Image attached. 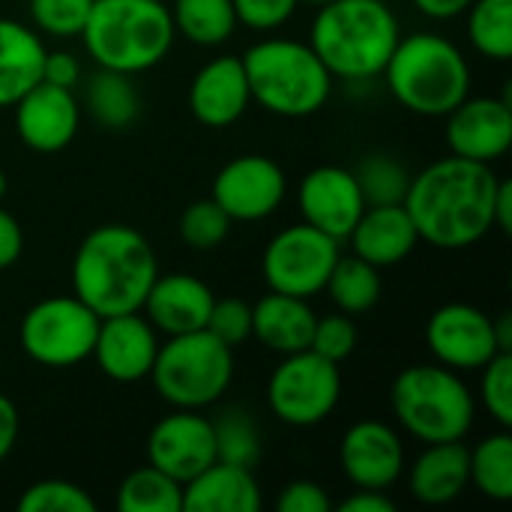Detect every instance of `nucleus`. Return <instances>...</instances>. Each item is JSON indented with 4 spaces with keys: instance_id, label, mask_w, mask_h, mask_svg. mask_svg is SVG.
Masks as SVG:
<instances>
[{
    "instance_id": "41",
    "label": "nucleus",
    "mask_w": 512,
    "mask_h": 512,
    "mask_svg": "<svg viewBox=\"0 0 512 512\" xmlns=\"http://www.w3.org/2000/svg\"><path fill=\"white\" fill-rule=\"evenodd\" d=\"M237 21L255 33H273L288 24L300 6V0H231Z\"/></svg>"
},
{
    "instance_id": "29",
    "label": "nucleus",
    "mask_w": 512,
    "mask_h": 512,
    "mask_svg": "<svg viewBox=\"0 0 512 512\" xmlns=\"http://www.w3.org/2000/svg\"><path fill=\"white\" fill-rule=\"evenodd\" d=\"M171 18L177 36H183L198 48L225 45L240 27L231 0H174Z\"/></svg>"
},
{
    "instance_id": "9",
    "label": "nucleus",
    "mask_w": 512,
    "mask_h": 512,
    "mask_svg": "<svg viewBox=\"0 0 512 512\" xmlns=\"http://www.w3.org/2000/svg\"><path fill=\"white\" fill-rule=\"evenodd\" d=\"M99 315L75 294H57L33 303L18 324V345L27 360L45 369H69L93 354Z\"/></svg>"
},
{
    "instance_id": "35",
    "label": "nucleus",
    "mask_w": 512,
    "mask_h": 512,
    "mask_svg": "<svg viewBox=\"0 0 512 512\" xmlns=\"http://www.w3.org/2000/svg\"><path fill=\"white\" fill-rule=\"evenodd\" d=\"M231 225L234 222L225 216V210L213 198H201V201H192L183 210L177 231H180V240L192 252H213L228 240Z\"/></svg>"
},
{
    "instance_id": "31",
    "label": "nucleus",
    "mask_w": 512,
    "mask_h": 512,
    "mask_svg": "<svg viewBox=\"0 0 512 512\" xmlns=\"http://www.w3.org/2000/svg\"><path fill=\"white\" fill-rule=\"evenodd\" d=\"M114 507L120 512H183V483L153 465L135 468L120 480Z\"/></svg>"
},
{
    "instance_id": "14",
    "label": "nucleus",
    "mask_w": 512,
    "mask_h": 512,
    "mask_svg": "<svg viewBox=\"0 0 512 512\" xmlns=\"http://www.w3.org/2000/svg\"><path fill=\"white\" fill-rule=\"evenodd\" d=\"M402 435L384 420H357L339 441V468L354 489H393L405 477Z\"/></svg>"
},
{
    "instance_id": "3",
    "label": "nucleus",
    "mask_w": 512,
    "mask_h": 512,
    "mask_svg": "<svg viewBox=\"0 0 512 512\" xmlns=\"http://www.w3.org/2000/svg\"><path fill=\"white\" fill-rule=\"evenodd\" d=\"M399 39V18L384 0H330L318 6L306 42L333 78L372 81L381 78Z\"/></svg>"
},
{
    "instance_id": "16",
    "label": "nucleus",
    "mask_w": 512,
    "mask_h": 512,
    "mask_svg": "<svg viewBox=\"0 0 512 512\" xmlns=\"http://www.w3.org/2000/svg\"><path fill=\"white\" fill-rule=\"evenodd\" d=\"M213 462H216L213 420L204 417L201 411L174 408L147 435V465L159 468L177 483H189Z\"/></svg>"
},
{
    "instance_id": "40",
    "label": "nucleus",
    "mask_w": 512,
    "mask_h": 512,
    "mask_svg": "<svg viewBox=\"0 0 512 512\" xmlns=\"http://www.w3.org/2000/svg\"><path fill=\"white\" fill-rule=\"evenodd\" d=\"M204 330H210L228 348H237L252 339V306L240 297H216Z\"/></svg>"
},
{
    "instance_id": "10",
    "label": "nucleus",
    "mask_w": 512,
    "mask_h": 512,
    "mask_svg": "<svg viewBox=\"0 0 512 512\" xmlns=\"http://www.w3.org/2000/svg\"><path fill=\"white\" fill-rule=\"evenodd\" d=\"M342 399L339 363L315 354L312 348L285 354L267 381V405L273 417L294 429L324 423Z\"/></svg>"
},
{
    "instance_id": "38",
    "label": "nucleus",
    "mask_w": 512,
    "mask_h": 512,
    "mask_svg": "<svg viewBox=\"0 0 512 512\" xmlns=\"http://www.w3.org/2000/svg\"><path fill=\"white\" fill-rule=\"evenodd\" d=\"M477 405H483V411L501 426H512V354L501 351L495 354L483 369H480V393Z\"/></svg>"
},
{
    "instance_id": "11",
    "label": "nucleus",
    "mask_w": 512,
    "mask_h": 512,
    "mask_svg": "<svg viewBox=\"0 0 512 512\" xmlns=\"http://www.w3.org/2000/svg\"><path fill=\"white\" fill-rule=\"evenodd\" d=\"M339 240L300 222L273 234L261 255V279L267 291L312 300L324 291L333 264L339 261Z\"/></svg>"
},
{
    "instance_id": "6",
    "label": "nucleus",
    "mask_w": 512,
    "mask_h": 512,
    "mask_svg": "<svg viewBox=\"0 0 512 512\" xmlns=\"http://www.w3.org/2000/svg\"><path fill=\"white\" fill-rule=\"evenodd\" d=\"M381 75L393 99L417 117H447L471 93L465 51L432 30L402 36Z\"/></svg>"
},
{
    "instance_id": "47",
    "label": "nucleus",
    "mask_w": 512,
    "mask_h": 512,
    "mask_svg": "<svg viewBox=\"0 0 512 512\" xmlns=\"http://www.w3.org/2000/svg\"><path fill=\"white\" fill-rule=\"evenodd\" d=\"M411 3L417 6L420 15L432 21H453V18H462L474 0H411Z\"/></svg>"
},
{
    "instance_id": "1",
    "label": "nucleus",
    "mask_w": 512,
    "mask_h": 512,
    "mask_svg": "<svg viewBox=\"0 0 512 512\" xmlns=\"http://www.w3.org/2000/svg\"><path fill=\"white\" fill-rule=\"evenodd\" d=\"M501 174L492 165L444 156L411 174L405 210L420 243L459 252L477 246L495 228V192Z\"/></svg>"
},
{
    "instance_id": "39",
    "label": "nucleus",
    "mask_w": 512,
    "mask_h": 512,
    "mask_svg": "<svg viewBox=\"0 0 512 512\" xmlns=\"http://www.w3.org/2000/svg\"><path fill=\"white\" fill-rule=\"evenodd\" d=\"M357 342H360V333H357V324L351 321V315L345 312H333V315H324L315 321V330H312V342L309 348L333 363H345L354 351H357Z\"/></svg>"
},
{
    "instance_id": "48",
    "label": "nucleus",
    "mask_w": 512,
    "mask_h": 512,
    "mask_svg": "<svg viewBox=\"0 0 512 512\" xmlns=\"http://www.w3.org/2000/svg\"><path fill=\"white\" fill-rule=\"evenodd\" d=\"M495 228L504 234L512 231V183L507 177H501L495 192Z\"/></svg>"
},
{
    "instance_id": "15",
    "label": "nucleus",
    "mask_w": 512,
    "mask_h": 512,
    "mask_svg": "<svg viewBox=\"0 0 512 512\" xmlns=\"http://www.w3.org/2000/svg\"><path fill=\"white\" fill-rule=\"evenodd\" d=\"M453 156L492 165L510 153L512 102L504 96H465L450 114L444 129Z\"/></svg>"
},
{
    "instance_id": "33",
    "label": "nucleus",
    "mask_w": 512,
    "mask_h": 512,
    "mask_svg": "<svg viewBox=\"0 0 512 512\" xmlns=\"http://www.w3.org/2000/svg\"><path fill=\"white\" fill-rule=\"evenodd\" d=\"M216 459L240 468H255L261 462V429L246 408H225L213 420Z\"/></svg>"
},
{
    "instance_id": "18",
    "label": "nucleus",
    "mask_w": 512,
    "mask_h": 512,
    "mask_svg": "<svg viewBox=\"0 0 512 512\" xmlns=\"http://www.w3.org/2000/svg\"><path fill=\"white\" fill-rule=\"evenodd\" d=\"M15 132L33 153L66 150L81 126V102L75 90L39 81L12 105Z\"/></svg>"
},
{
    "instance_id": "8",
    "label": "nucleus",
    "mask_w": 512,
    "mask_h": 512,
    "mask_svg": "<svg viewBox=\"0 0 512 512\" xmlns=\"http://www.w3.org/2000/svg\"><path fill=\"white\" fill-rule=\"evenodd\" d=\"M147 378L165 405L204 411L222 402L234 381V348L219 342L210 330L168 336L159 342Z\"/></svg>"
},
{
    "instance_id": "26",
    "label": "nucleus",
    "mask_w": 512,
    "mask_h": 512,
    "mask_svg": "<svg viewBox=\"0 0 512 512\" xmlns=\"http://www.w3.org/2000/svg\"><path fill=\"white\" fill-rule=\"evenodd\" d=\"M42 36L15 18L0 15V108H12L42 78Z\"/></svg>"
},
{
    "instance_id": "27",
    "label": "nucleus",
    "mask_w": 512,
    "mask_h": 512,
    "mask_svg": "<svg viewBox=\"0 0 512 512\" xmlns=\"http://www.w3.org/2000/svg\"><path fill=\"white\" fill-rule=\"evenodd\" d=\"M84 108L102 129L120 132L138 120L141 93H138L132 75L96 69L84 84Z\"/></svg>"
},
{
    "instance_id": "44",
    "label": "nucleus",
    "mask_w": 512,
    "mask_h": 512,
    "mask_svg": "<svg viewBox=\"0 0 512 512\" xmlns=\"http://www.w3.org/2000/svg\"><path fill=\"white\" fill-rule=\"evenodd\" d=\"M24 252V231L21 222L0 204V270H9Z\"/></svg>"
},
{
    "instance_id": "4",
    "label": "nucleus",
    "mask_w": 512,
    "mask_h": 512,
    "mask_svg": "<svg viewBox=\"0 0 512 512\" xmlns=\"http://www.w3.org/2000/svg\"><path fill=\"white\" fill-rule=\"evenodd\" d=\"M177 30L168 0H93L81 42L96 69L141 75L174 48Z\"/></svg>"
},
{
    "instance_id": "49",
    "label": "nucleus",
    "mask_w": 512,
    "mask_h": 512,
    "mask_svg": "<svg viewBox=\"0 0 512 512\" xmlns=\"http://www.w3.org/2000/svg\"><path fill=\"white\" fill-rule=\"evenodd\" d=\"M495 321V339H498V348L501 351H510L512 354V315L510 312H501Z\"/></svg>"
},
{
    "instance_id": "28",
    "label": "nucleus",
    "mask_w": 512,
    "mask_h": 512,
    "mask_svg": "<svg viewBox=\"0 0 512 512\" xmlns=\"http://www.w3.org/2000/svg\"><path fill=\"white\" fill-rule=\"evenodd\" d=\"M324 291L339 312L354 318V315H366L369 309L378 306V300L384 294V279H381V270L372 267L369 261L357 258V255H339Z\"/></svg>"
},
{
    "instance_id": "25",
    "label": "nucleus",
    "mask_w": 512,
    "mask_h": 512,
    "mask_svg": "<svg viewBox=\"0 0 512 512\" xmlns=\"http://www.w3.org/2000/svg\"><path fill=\"white\" fill-rule=\"evenodd\" d=\"M315 321L318 315L303 297L267 291L258 303H252V339L282 357L309 348Z\"/></svg>"
},
{
    "instance_id": "17",
    "label": "nucleus",
    "mask_w": 512,
    "mask_h": 512,
    "mask_svg": "<svg viewBox=\"0 0 512 512\" xmlns=\"http://www.w3.org/2000/svg\"><path fill=\"white\" fill-rule=\"evenodd\" d=\"M297 207L306 225L342 243L357 225V219L363 216L366 198L360 192L354 168L318 165L303 174L297 186Z\"/></svg>"
},
{
    "instance_id": "20",
    "label": "nucleus",
    "mask_w": 512,
    "mask_h": 512,
    "mask_svg": "<svg viewBox=\"0 0 512 512\" xmlns=\"http://www.w3.org/2000/svg\"><path fill=\"white\" fill-rule=\"evenodd\" d=\"M186 105L189 114L207 129L234 126L252 105L243 60L237 54H222L207 60L189 81Z\"/></svg>"
},
{
    "instance_id": "7",
    "label": "nucleus",
    "mask_w": 512,
    "mask_h": 512,
    "mask_svg": "<svg viewBox=\"0 0 512 512\" xmlns=\"http://www.w3.org/2000/svg\"><path fill=\"white\" fill-rule=\"evenodd\" d=\"M390 408L402 432L414 441L447 444L471 435L480 405L465 375L441 363H417L393 378Z\"/></svg>"
},
{
    "instance_id": "34",
    "label": "nucleus",
    "mask_w": 512,
    "mask_h": 512,
    "mask_svg": "<svg viewBox=\"0 0 512 512\" xmlns=\"http://www.w3.org/2000/svg\"><path fill=\"white\" fill-rule=\"evenodd\" d=\"M366 207L372 204H402L411 186V171L399 156L390 153H369L354 168Z\"/></svg>"
},
{
    "instance_id": "2",
    "label": "nucleus",
    "mask_w": 512,
    "mask_h": 512,
    "mask_svg": "<svg viewBox=\"0 0 512 512\" xmlns=\"http://www.w3.org/2000/svg\"><path fill=\"white\" fill-rule=\"evenodd\" d=\"M156 276V249L138 228L123 222L87 231L72 258V294L99 318L141 312Z\"/></svg>"
},
{
    "instance_id": "21",
    "label": "nucleus",
    "mask_w": 512,
    "mask_h": 512,
    "mask_svg": "<svg viewBox=\"0 0 512 512\" xmlns=\"http://www.w3.org/2000/svg\"><path fill=\"white\" fill-rule=\"evenodd\" d=\"M216 294L207 282L192 273H159L150 285L141 315L156 327V333L180 336L207 327Z\"/></svg>"
},
{
    "instance_id": "43",
    "label": "nucleus",
    "mask_w": 512,
    "mask_h": 512,
    "mask_svg": "<svg viewBox=\"0 0 512 512\" xmlns=\"http://www.w3.org/2000/svg\"><path fill=\"white\" fill-rule=\"evenodd\" d=\"M39 81H48V84L66 87V90H75L78 81H81V63H78V57L72 51H66V48L45 51L42 78Z\"/></svg>"
},
{
    "instance_id": "24",
    "label": "nucleus",
    "mask_w": 512,
    "mask_h": 512,
    "mask_svg": "<svg viewBox=\"0 0 512 512\" xmlns=\"http://www.w3.org/2000/svg\"><path fill=\"white\" fill-rule=\"evenodd\" d=\"M264 495L252 468L213 462L183 483V512H261Z\"/></svg>"
},
{
    "instance_id": "30",
    "label": "nucleus",
    "mask_w": 512,
    "mask_h": 512,
    "mask_svg": "<svg viewBox=\"0 0 512 512\" xmlns=\"http://www.w3.org/2000/svg\"><path fill=\"white\" fill-rule=\"evenodd\" d=\"M468 486L483 498L507 504L512 498V435L510 429L492 432L468 450Z\"/></svg>"
},
{
    "instance_id": "13",
    "label": "nucleus",
    "mask_w": 512,
    "mask_h": 512,
    "mask_svg": "<svg viewBox=\"0 0 512 512\" xmlns=\"http://www.w3.org/2000/svg\"><path fill=\"white\" fill-rule=\"evenodd\" d=\"M426 348L435 363L468 375L480 372L495 354H501L495 339V321L489 312L471 303H444L426 321Z\"/></svg>"
},
{
    "instance_id": "50",
    "label": "nucleus",
    "mask_w": 512,
    "mask_h": 512,
    "mask_svg": "<svg viewBox=\"0 0 512 512\" xmlns=\"http://www.w3.org/2000/svg\"><path fill=\"white\" fill-rule=\"evenodd\" d=\"M6 195H9V177H6V171L0 168V204H3Z\"/></svg>"
},
{
    "instance_id": "37",
    "label": "nucleus",
    "mask_w": 512,
    "mask_h": 512,
    "mask_svg": "<svg viewBox=\"0 0 512 512\" xmlns=\"http://www.w3.org/2000/svg\"><path fill=\"white\" fill-rule=\"evenodd\" d=\"M90 9H93V0H27L33 30L51 39L81 36Z\"/></svg>"
},
{
    "instance_id": "32",
    "label": "nucleus",
    "mask_w": 512,
    "mask_h": 512,
    "mask_svg": "<svg viewBox=\"0 0 512 512\" xmlns=\"http://www.w3.org/2000/svg\"><path fill=\"white\" fill-rule=\"evenodd\" d=\"M471 48L495 63L512 57V0H474L465 12Z\"/></svg>"
},
{
    "instance_id": "12",
    "label": "nucleus",
    "mask_w": 512,
    "mask_h": 512,
    "mask_svg": "<svg viewBox=\"0 0 512 512\" xmlns=\"http://www.w3.org/2000/svg\"><path fill=\"white\" fill-rule=\"evenodd\" d=\"M288 195L282 165L264 153H243L225 162L210 186V198L231 222H261L273 216Z\"/></svg>"
},
{
    "instance_id": "46",
    "label": "nucleus",
    "mask_w": 512,
    "mask_h": 512,
    "mask_svg": "<svg viewBox=\"0 0 512 512\" xmlns=\"http://www.w3.org/2000/svg\"><path fill=\"white\" fill-rule=\"evenodd\" d=\"M18 429H21V417H18V408L9 396L0 393V462L15 450V441H18Z\"/></svg>"
},
{
    "instance_id": "45",
    "label": "nucleus",
    "mask_w": 512,
    "mask_h": 512,
    "mask_svg": "<svg viewBox=\"0 0 512 512\" xmlns=\"http://www.w3.org/2000/svg\"><path fill=\"white\" fill-rule=\"evenodd\" d=\"M333 510L342 512H396L399 504L390 498V492L384 489H354L348 498H342V504H333Z\"/></svg>"
},
{
    "instance_id": "22",
    "label": "nucleus",
    "mask_w": 512,
    "mask_h": 512,
    "mask_svg": "<svg viewBox=\"0 0 512 512\" xmlns=\"http://www.w3.org/2000/svg\"><path fill=\"white\" fill-rule=\"evenodd\" d=\"M345 240L351 246V255L369 261L378 270L402 264L420 243L417 228H414L405 204H372V207H366Z\"/></svg>"
},
{
    "instance_id": "51",
    "label": "nucleus",
    "mask_w": 512,
    "mask_h": 512,
    "mask_svg": "<svg viewBox=\"0 0 512 512\" xmlns=\"http://www.w3.org/2000/svg\"><path fill=\"white\" fill-rule=\"evenodd\" d=\"M300 3H312V6H324V3H330V0H300Z\"/></svg>"
},
{
    "instance_id": "19",
    "label": "nucleus",
    "mask_w": 512,
    "mask_h": 512,
    "mask_svg": "<svg viewBox=\"0 0 512 512\" xmlns=\"http://www.w3.org/2000/svg\"><path fill=\"white\" fill-rule=\"evenodd\" d=\"M159 342L156 327L141 312L108 315L99 321L90 360H96L105 378L117 384H138L150 375Z\"/></svg>"
},
{
    "instance_id": "5",
    "label": "nucleus",
    "mask_w": 512,
    "mask_h": 512,
    "mask_svg": "<svg viewBox=\"0 0 512 512\" xmlns=\"http://www.w3.org/2000/svg\"><path fill=\"white\" fill-rule=\"evenodd\" d=\"M252 105L285 120L318 114L333 93V75L309 42L288 36H264L243 54Z\"/></svg>"
},
{
    "instance_id": "36",
    "label": "nucleus",
    "mask_w": 512,
    "mask_h": 512,
    "mask_svg": "<svg viewBox=\"0 0 512 512\" xmlns=\"http://www.w3.org/2000/svg\"><path fill=\"white\" fill-rule=\"evenodd\" d=\"M96 501L90 492L78 483L69 480H36L30 483L21 498H18V512H93Z\"/></svg>"
},
{
    "instance_id": "42",
    "label": "nucleus",
    "mask_w": 512,
    "mask_h": 512,
    "mask_svg": "<svg viewBox=\"0 0 512 512\" xmlns=\"http://www.w3.org/2000/svg\"><path fill=\"white\" fill-rule=\"evenodd\" d=\"M279 512H333L330 492L315 480H291L276 498Z\"/></svg>"
},
{
    "instance_id": "23",
    "label": "nucleus",
    "mask_w": 512,
    "mask_h": 512,
    "mask_svg": "<svg viewBox=\"0 0 512 512\" xmlns=\"http://www.w3.org/2000/svg\"><path fill=\"white\" fill-rule=\"evenodd\" d=\"M408 492L426 507H444L462 498L468 486V447L465 441L423 444L420 456L405 465Z\"/></svg>"
}]
</instances>
